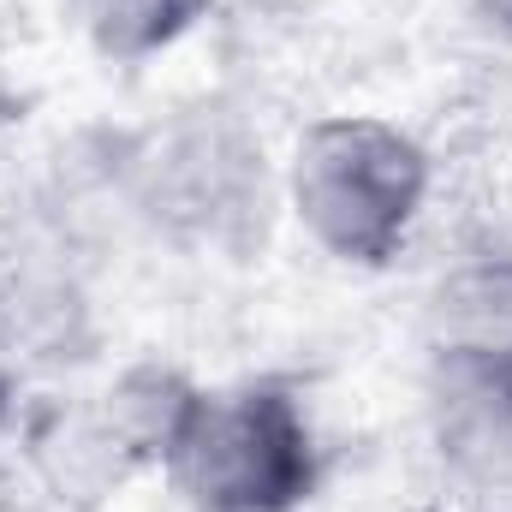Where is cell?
<instances>
[{"label":"cell","instance_id":"obj_6","mask_svg":"<svg viewBox=\"0 0 512 512\" xmlns=\"http://www.w3.org/2000/svg\"><path fill=\"white\" fill-rule=\"evenodd\" d=\"M12 399H18V376H12V358L0 352V429H6V417H12Z\"/></svg>","mask_w":512,"mask_h":512},{"label":"cell","instance_id":"obj_7","mask_svg":"<svg viewBox=\"0 0 512 512\" xmlns=\"http://www.w3.org/2000/svg\"><path fill=\"white\" fill-rule=\"evenodd\" d=\"M477 12H483L495 30H507V36H512V0H477Z\"/></svg>","mask_w":512,"mask_h":512},{"label":"cell","instance_id":"obj_3","mask_svg":"<svg viewBox=\"0 0 512 512\" xmlns=\"http://www.w3.org/2000/svg\"><path fill=\"white\" fill-rule=\"evenodd\" d=\"M435 382L512 393V251L453 262L423 304Z\"/></svg>","mask_w":512,"mask_h":512},{"label":"cell","instance_id":"obj_2","mask_svg":"<svg viewBox=\"0 0 512 512\" xmlns=\"http://www.w3.org/2000/svg\"><path fill=\"white\" fill-rule=\"evenodd\" d=\"M161 477L185 512H304L322 489V441L292 387L251 376L203 387Z\"/></svg>","mask_w":512,"mask_h":512},{"label":"cell","instance_id":"obj_1","mask_svg":"<svg viewBox=\"0 0 512 512\" xmlns=\"http://www.w3.org/2000/svg\"><path fill=\"white\" fill-rule=\"evenodd\" d=\"M435 161L382 114H322L292 137L280 161V197L298 233L340 268L376 274L411 245L429 209Z\"/></svg>","mask_w":512,"mask_h":512},{"label":"cell","instance_id":"obj_4","mask_svg":"<svg viewBox=\"0 0 512 512\" xmlns=\"http://www.w3.org/2000/svg\"><path fill=\"white\" fill-rule=\"evenodd\" d=\"M197 399H203V382H191L179 364L137 358V364H126L114 382L102 387L90 423H96V435L108 441V453L126 471H143V465L161 471L173 459V447H179Z\"/></svg>","mask_w":512,"mask_h":512},{"label":"cell","instance_id":"obj_5","mask_svg":"<svg viewBox=\"0 0 512 512\" xmlns=\"http://www.w3.org/2000/svg\"><path fill=\"white\" fill-rule=\"evenodd\" d=\"M215 0H66V18L78 24L84 48L108 66H143L167 48H179Z\"/></svg>","mask_w":512,"mask_h":512}]
</instances>
